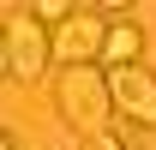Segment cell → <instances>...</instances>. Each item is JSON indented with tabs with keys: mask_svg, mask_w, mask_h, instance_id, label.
<instances>
[{
	"mask_svg": "<svg viewBox=\"0 0 156 150\" xmlns=\"http://www.w3.org/2000/svg\"><path fill=\"white\" fill-rule=\"evenodd\" d=\"M108 30H114V24L102 18L96 6H90V12H78L66 30H54V54H60V66H96V54H108Z\"/></svg>",
	"mask_w": 156,
	"mask_h": 150,
	"instance_id": "3",
	"label": "cell"
},
{
	"mask_svg": "<svg viewBox=\"0 0 156 150\" xmlns=\"http://www.w3.org/2000/svg\"><path fill=\"white\" fill-rule=\"evenodd\" d=\"M30 18H36V24H60V30H66V24L78 18V6H66V0H36V6H30Z\"/></svg>",
	"mask_w": 156,
	"mask_h": 150,
	"instance_id": "6",
	"label": "cell"
},
{
	"mask_svg": "<svg viewBox=\"0 0 156 150\" xmlns=\"http://www.w3.org/2000/svg\"><path fill=\"white\" fill-rule=\"evenodd\" d=\"M108 90H114V108L132 120V126L156 132V72L144 66H114L108 72Z\"/></svg>",
	"mask_w": 156,
	"mask_h": 150,
	"instance_id": "4",
	"label": "cell"
},
{
	"mask_svg": "<svg viewBox=\"0 0 156 150\" xmlns=\"http://www.w3.org/2000/svg\"><path fill=\"white\" fill-rule=\"evenodd\" d=\"M0 150H18V138H12V132H6V138H0Z\"/></svg>",
	"mask_w": 156,
	"mask_h": 150,
	"instance_id": "8",
	"label": "cell"
},
{
	"mask_svg": "<svg viewBox=\"0 0 156 150\" xmlns=\"http://www.w3.org/2000/svg\"><path fill=\"white\" fill-rule=\"evenodd\" d=\"M78 150H126V144H120L114 132H96V138H84V144H78Z\"/></svg>",
	"mask_w": 156,
	"mask_h": 150,
	"instance_id": "7",
	"label": "cell"
},
{
	"mask_svg": "<svg viewBox=\"0 0 156 150\" xmlns=\"http://www.w3.org/2000/svg\"><path fill=\"white\" fill-rule=\"evenodd\" d=\"M48 54H54L48 30L30 18V6H24V12L12 6V12H6V60H0V72L12 78V84H36V78L48 72Z\"/></svg>",
	"mask_w": 156,
	"mask_h": 150,
	"instance_id": "2",
	"label": "cell"
},
{
	"mask_svg": "<svg viewBox=\"0 0 156 150\" xmlns=\"http://www.w3.org/2000/svg\"><path fill=\"white\" fill-rule=\"evenodd\" d=\"M54 108L60 120L84 138L108 132V114H114V90H108V66H60L54 78Z\"/></svg>",
	"mask_w": 156,
	"mask_h": 150,
	"instance_id": "1",
	"label": "cell"
},
{
	"mask_svg": "<svg viewBox=\"0 0 156 150\" xmlns=\"http://www.w3.org/2000/svg\"><path fill=\"white\" fill-rule=\"evenodd\" d=\"M138 54H144V30H138L132 18H120L114 30H108V72H114V66H138Z\"/></svg>",
	"mask_w": 156,
	"mask_h": 150,
	"instance_id": "5",
	"label": "cell"
}]
</instances>
